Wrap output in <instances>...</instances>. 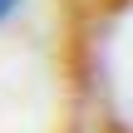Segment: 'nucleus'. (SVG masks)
Here are the masks:
<instances>
[{"label": "nucleus", "instance_id": "f257e3e1", "mask_svg": "<svg viewBox=\"0 0 133 133\" xmlns=\"http://www.w3.org/2000/svg\"><path fill=\"white\" fill-rule=\"evenodd\" d=\"M5 10H10V0H0V15H5Z\"/></svg>", "mask_w": 133, "mask_h": 133}]
</instances>
